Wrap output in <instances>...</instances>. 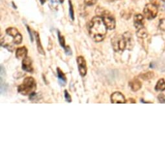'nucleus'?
Returning <instances> with one entry per match:
<instances>
[{"mask_svg": "<svg viewBox=\"0 0 165 165\" xmlns=\"http://www.w3.org/2000/svg\"><path fill=\"white\" fill-rule=\"evenodd\" d=\"M64 1V0H59V1H60V3H63Z\"/></svg>", "mask_w": 165, "mask_h": 165, "instance_id": "nucleus-27", "label": "nucleus"}, {"mask_svg": "<svg viewBox=\"0 0 165 165\" xmlns=\"http://www.w3.org/2000/svg\"><path fill=\"white\" fill-rule=\"evenodd\" d=\"M27 29H28V31H29V34L31 35V42H33V38H32V36L31 34V30H30V29H29V27H28V26H27Z\"/></svg>", "mask_w": 165, "mask_h": 165, "instance_id": "nucleus-24", "label": "nucleus"}, {"mask_svg": "<svg viewBox=\"0 0 165 165\" xmlns=\"http://www.w3.org/2000/svg\"><path fill=\"white\" fill-rule=\"evenodd\" d=\"M57 75H58V80L60 81L61 84L65 85V82H67V79H66L65 74L60 68H57Z\"/></svg>", "mask_w": 165, "mask_h": 165, "instance_id": "nucleus-15", "label": "nucleus"}, {"mask_svg": "<svg viewBox=\"0 0 165 165\" xmlns=\"http://www.w3.org/2000/svg\"><path fill=\"white\" fill-rule=\"evenodd\" d=\"M64 96H65V100L67 101L69 103H70L71 102L72 100H71V97L70 94L68 93V91L67 90H65L64 91Z\"/></svg>", "mask_w": 165, "mask_h": 165, "instance_id": "nucleus-21", "label": "nucleus"}, {"mask_svg": "<svg viewBox=\"0 0 165 165\" xmlns=\"http://www.w3.org/2000/svg\"><path fill=\"white\" fill-rule=\"evenodd\" d=\"M137 36L138 38H145L147 37L148 36V32L146 29H145L144 27L138 29L137 30Z\"/></svg>", "mask_w": 165, "mask_h": 165, "instance_id": "nucleus-18", "label": "nucleus"}, {"mask_svg": "<svg viewBox=\"0 0 165 165\" xmlns=\"http://www.w3.org/2000/svg\"><path fill=\"white\" fill-rule=\"evenodd\" d=\"M96 12L98 16L103 19L104 24L106 26V27L109 30H113L115 28L116 22H115V18L110 12H108L107 10H105L103 8L98 7L96 10Z\"/></svg>", "mask_w": 165, "mask_h": 165, "instance_id": "nucleus-3", "label": "nucleus"}, {"mask_svg": "<svg viewBox=\"0 0 165 165\" xmlns=\"http://www.w3.org/2000/svg\"><path fill=\"white\" fill-rule=\"evenodd\" d=\"M22 69L29 72H32L34 71L31 58L27 57V56L22 60Z\"/></svg>", "mask_w": 165, "mask_h": 165, "instance_id": "nucleus-9", "label": "nucleus"}, {"mask_svg": "<svg viewBox=\"0 0 165 165\" xmlns=\"http://www.w3.org/2000/svg\"><path fill=\"white\" fill-rule=\"evenodd\" d=\"M69 13H70V16L71 18L74 20V12H73V7H72V3L71 2V0H69Z\"/></svg>", "mask_w": 165, "mask_h": 165, "instance_id": "nucleus-20", "label": "nucleus"}, {"mask_svg": "<svg viewBox=\"0 0 165 165\" xmlns=\"http://www.w3.org/2000/svg\"><path fill=\"white\" fill-rule=\"evenodd\" d=\"M36 88V83L34 78L32 77H28L24 79L21 85H19L18 91L22 95H29L34 92Z\"/></svg>", "mask_w": 165, "mask_h": 165, "instance_id": "nucleus-2", "label": "nucleus"}, {"mask_svg": "<svg viewBox=\"0 0 165 165\" xmlns=\"http://www.w3.org/2000/svg\"><path fill=\"white\" fill-rule=\"evenodd\" d=\"M155 76L154 72L152 71H149L147 72H144V73H142L140 75L139 77L144 80H148L152 79Z\"/></svg>", "mask_w": 165, "mask_h": 165, "instance_id": "nucleus-17", "label": "nucleus"}, {"mask_svg": "<svg viewBox=\"0 0 165 165\" xmlns=\"http://www.w3.org/2000/svg\"><path fill=\"white\" fill-rule=\"evenodd\" d=\"M133 23L135 28L137 29L144 27V16L141 14L135 15L133 18Z\"/></svg>", "mask_w": 165, "mask_h": 165, "instance_id": "nucleus-11", "label": "nucleus"}, {"mask_svg": "<svg viewBox=\"0 0 165 165\" xmlns=\"http://www.w3.org/2000/svg\"><path fill=\"white\" fill-rule=\"evenodd\" d=\"M129 100L130 101H127L126 103H135V101L133 100V98H130Z\"/></svg>", "mask_w": 165, "mask_h": 165, "instance_id": "nucleus-25", "label": "nucleus"}, {"mask_svg": "<svg viewBox=\"0 0 165 165\" xmlns=\"http://www.w3.org/2000/svg\"><path fill=\"white\" fill-rule=\"evenodd\" d=\"M129 85L131 88V91L136 92L140 90L142 87V84L139 80L137 78H134L133 80H131L129 82Z\"/></svg>", "mask_w": 165, "mask_h": 165, "instance_id": "nucleus-12", "label": "nucleus"}, {"mask_svg": "<svg viewBox=\"0 0 165 165\" xmlns=\"http://www.w3.org/2000/svg\"><path fill=\"white\" fill-rule=\"evenodd\" d=\"M111 45L115 51H124L126 49V43L123 35L117 34L111 39Z\"/></svg>", "mask_w": 165, "mask_h": 165, "instance_id": "nucleus-4", "label": "nucleus"}, {"mask_svg": "<svg viewBox=\"0 0 165 165\" xmlns=\"http://www.w3.org/2000/svg\"><path fill=\"white\" fill-rule=\"evenodd\" d=\"M77 65H78V69L79 73H80L81 77H85L87 74V64L86 61H85V58L82 57V56H79L77 58Z\"/></svg>", "mask_w": 165, "mask_h": 165, "instance_id": "nucleus-7", "label": "nucleus"}, {"mask_svg": "<svg viewBox=\"0 0 165 165\" xmlns=\"http://www.w3.org/2000/svg\"><path fill=\"white\" fill-rule=\"evenodd\" d=\"M6 33L8 36L13 38V42L15 44H20L22 42V36L18 31V29L14 27H10L6 30Z\"/></svg>", "mask_w": 165, "mask_h": 165, "instance_id": "nucleus-6", "label": "nucleus"}, {"mask_svg": "<svg viewBox=\"0 0 165 165\" xmlns=\"http://www.w3.org/2000/svg\"><path fill=\"white\" fill-rule=\"evenodd\" d=\"M123 36L126 43V49L128 50H131L134 47V39L131 33L130 32H126L123 34Z\"/></svg>", "mask_w": 165, "mask_h": 165, "instance_id": "nucleus-10", "label": "nucleus"}, {"mask_svg": "<svg viewBox=\"0 0 165 165\" xmlns=\"http://www.w3.org/2000/svg\"><path fill=\"white\" fill-rule=\"evenodd\" d=\"M40 2H41L42 4L43 5V4H44V3L45 2V0H40Z\"/></svg>", "mask_w": 165, "mask_h": 165, "instance_id": "nucleus-26", "label": "nucleus"}, {"mask_svg": "<svg viewBox=\"0 0 165 165\" xmlns=\"http://www.w3.org/2000/svg\"><path fill=\"white\" fill-rule=\"evenodd\" d=\"M161 1H162L163 2H164V4H165V0H161Z\"/></svg>", "mask_w": 165, "mask_h": 165, "instance_id": "nucleus-28", "label": "nucleus"}, {"mask_svg": "<svg viewBox=\"0 0 165 165\" xmlns=\"http://www.w3.org/2000/svg\"><path fill=\"white\" fill-rule=\"evenodd\" d=\"M34 34H35L36 45H37V49H38V51L39 52V53L44 55L45 52H44V49H43V47H42V44H41V41H40V38H39V34L37 32H35Z\"/></svg>", "mask_w": 165, "mask_h": 165, "instance_id": "nucleus-14", "label": "nucleus"}, {"mask_svg": "<svg viewBox=\"0 0 165 165\" xmlns=\"http://www.w3.org/2000/svg\"><path fill=\"white\" fill-rule=\"evenodd\" d=\"M27 55V49L25 46L19 47L16 51V57L18 59H24Z\"/></svg>", "mask_w": 165, "mask_h": 165, "instance_id": "nucleus-13", "label": "nucleus"}, {"mask_svg": "<svg viewBox=\"0 0 165 165\" xmlns=\"http://www.w3.org/2000/svg\"><path fill=\"white\" fill-rule=\"evenodd\" d=\"M98 0H84L85 4L88 6L94 5L97 2Z\"/></svg>", "mask_w": 165, "mask_h": 165, "instance_id": "nucleus-22", "label": "nucleus"}, {"mask_svg": "<svg viewBox=\"0 0 165 165\" xmlns=\"http://www.w3.org/2000/svg\"><path fill=\"white\" fill-rule=\"evenodd\" d=\"M58 39H59V42H60V44L61 45L62 47H63L64 49H66V46H65V38L63 36H62L60 34V32H58Z\"/></svg>", "mask_w": 165, "mask_h": 165, "instance_id": "nucleus-19", "label": "nucleus"}, {"mask_svg": "<svg viewBox=\"0 0 165 165\" xmlns=\"http://www.w3.org/2000/svg\"><path fill=\"white\" fill-rule=\"evenodd\" d=\"M111 102L113 104H125L126 103V99L121 92L116 91L111 95Z\"/></svg>", "mask_w": 165, "mask_h": 165, "instance_id": "nucleus-8", "label": "nucleus"}, {"mask_svg": "<svg viewBox=\"0 0 165 165\" xmlns=\"http://www.w3.org/2000/svg\"><path fill=\"white\" fill-rule=\"evenodd\" d=\"M158 100L160 103H165V95L163 94H159L158 95Z\"/></svg>", "mask_w": 165, "mask_h": 165, "instance_id": "nucleus-23", "label": "nucleus"}, {"mask_svg": "<svg viewBox=\"0 0 165 165\" xmlns=\"http://www.w3.org/2000/svg\"><path fill=\"white\" fill-rule=\"evenodd\" d=\"M144 16L148 19H153L156 17L158 13V6L153 3H148L143 10Z\"/></svg>", "mask_w": 165, "mask_h": 165, "instance_id": "nucleus-5", "label": "nucleus"}, {"mask_svg": "<svg viewBox=\"0 0 165 165\" xmlns=\"http://www.w3.org/2000/svg\"><path fill=\"white\" fill-rule=\"evenodd\" d=\"M107 29L103 19L99 16H95L92 19L88 25L89 34L96 42H100L105 38Z\"/></svg>", "mask_w": 165, "mask_h": 165, "instance_id": "nucleus-1", "label": "nucleus"}, {"mask_svg": "<svg viewBox=\"0 0 165 165\" xmlns=\"http://www.w3.org/2000/svg\"><path fill=\"white\" fill-rule=\"evenodd\" d=\"M155 89L157 91H163L165 90V81L163 78H161L158 80Z\"/></svg>", "mask_w": 165, "mask_h": 165, "instance_id": "nucleus-16", "label": "nucleus"}]
</instances>
